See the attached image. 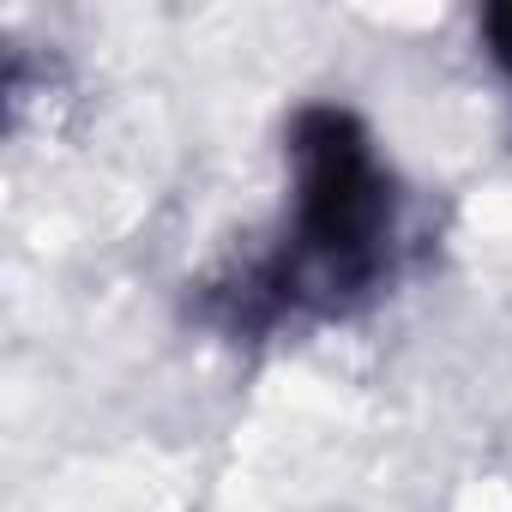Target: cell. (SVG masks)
Instances as JSON below:
<instances>
[{
  "instance_id": "obj_2",
  "label": "cell",
  "mask_w": 512,
  "mask_h": 512,
  "mask_svg": "<svg viewBox=\"0 0 512 512\" xmlns=\"http://www.w3.org/2000/svg\"><path fill=\"white\" fill-rule=\"evenodd\" d=\"M488 43H494V61L512 73V7L506 13H488Z\"/></svg>"
},
{
  "instance_id": "obj_1",
  "label": "cell",
  "mask_w": 512,
  "mask_h": 512,
  "mask_svg": "<svg viewBox=\"0 0 512 512\" xmlns=\"http://www.w3.org/2000/svg\"><path fill=\"white\" fill-rule=\"evenodd\" d=\"M296 253L290 278L314 272L320 290H350L374 272L386 235V175L362 139V127L338 109H314L296 121Z\"/></svg>"
}]
</instances>
